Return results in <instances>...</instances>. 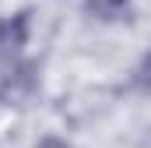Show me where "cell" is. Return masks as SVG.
Masks as SVG:
<instances>
[{
  "mask_svg": "<svg viewBox=\"0 0 151 148\" xmlns=\"http://www.w3.org/2000/svg\"><path fill=\"white\" fill-rule=\"evenodd\" d=\"M35 88H39L35 64H11L0 71V106H18L32 99Z\"/></svg>",
  "mask_w": 151,
  "mask_h": 148,
  "instance_id": "obj_1",
  "label": "cell"
},
{
  "mask_svg": "<svg viewBox=\"0 0 151 148\" xmlns=\"http://www.w3.org/2000/svg\"><path fill=\"white\" fill-rule=\"evenodd\" d=\"M35 148H70V145H67L63 138H42V141H39Z\"/></svg>",
  "mask_w": 151,
  "mask_h": 148,
  "instance_id": "obj_5",
  "label": "cell"
},
{
  "mask_svg": "<svg viewBox=\"0 0 151 148\" xmlns=\"http://www.w3.org/2000/svg\"><path fill=\"white\" fill-rule=\"evenodd\" d=\"M28 28H32V14L28 11H18V14L0 18V57L21 53V46L28 42Z\"/></svg>",
  "mask_w": 151,
  "mask_h": 148,
  "instance_id": "obj_2",
  "label": "cell"
},
{
  "mask_svg": "<svg viewBox=\"0 0 151 148\" xmlns=\"http://www.w3.org/2000/svg\"><path fill=\"white\" fill-rule=\"evenodd\" d=\"M130 81H134L137 92L151 95V53H148V57H141V64L134 67V78H130Z\"/></svg>",
  "mask_w": 151,
  "mask_h": 148,
  "instance_id": "obj_4",
  "label": "cell"
},
{
  "mask_svg": "<svg viewBox=\"0 0 151 148\" xmlns=\"http://www.w3.org/2000/svg\"><path fill=\"white\" fill-rule=\"evenodd\" d=\"M81 7H84L88 18L106 21V25L127 21V18H130V0H81Z\"/></svg>",
  "mask_w": 151,
  "mask_h": 148,
  "instance_id": "obj_3",
  "label": "cell"
}]
</instances>
